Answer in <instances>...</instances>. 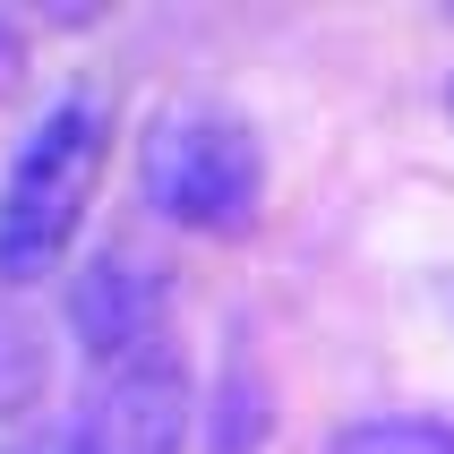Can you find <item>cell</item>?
I'll list each match as a JSON object with an SVG mask.
<instances>
[{
  "mask_svg": "<svg viewBox=\"0 0 454 454\" xmlns=\"http://www.w3.org/2000/svg\"><path fill=\"white\" fill-rule=\"evenodd\" d=\"M198 429V395H189V352L180 326L129 334L86 352V395L60 446L69 454H189Z\"/></svg>",
  "mask_w": 454,
  "mask_h": 454,
  "instance_id": "3",
  "label": "cell"
},
{
  "mask_svg": "<svg viewBox=\"0 0 454 454\" xmlns=\"http://www.w3.org/2000/svg\"><path fill=\"white\" fill-rule=\"evenodd\" d=\"M446 112H454V86H446Z\"/></svg>",
  "mask_w": 454,
  "mask_h": 454,
  "instance_id": "8",
  "label": "cell"
},
{
  "mask_svg": "<svg viewBox=\"0 0 454 454\" xmlns=\"http://www.w3.org/2000/svg\"><path fill=\"white\" fill-rule=\"evenodd\" d=\"M326 454H454V420L437 411H369L326 437Z\"/></svg>",
  "mask_w": 454,
  "mask_h": 454,
  "instance_id": "4",
  "label": "cell"
},
{
  "mask_svg": "<svg viewBox=\"0 0 454 454\" xmlns=\"http://www.w3.org/2000/svg\"><path fill=\"white\" fill-rule=\"evenodd\" d=\"M137 189L163 223L198 240H240L266 206V146L223 103H172L137 146Z\"/></svg>",
  "mask_w": 454,
  "mask_h": 454,
  "instance_id": "2",
  "label": "cell"
},
{
  "mask_svg": "<svg viewBox=\"0 0 454 454\" xmlns=\"http://www.w3.org/2000/svg\"><path fill=\"white\" fill-rule=\"evenodd\" d=\"M266 437V395H257L249 369H231L223 395H215V454H249Z\"/></svg>",
  "mask_w": 454,
  "mask_h": 454,
  "instance_id": "6",
  "label": "cell"
},
{
  "mask_svg": "<svg viewBox=\"0 0 454 454\" xmlns=\"http://www.w3.org/2000/svg\"><path fill=\"white\" fill-rule=\"evenodd\" d=\"M103 163H112V103L103 95L69 86L60 103L35 112V129L18 137L9 172H0V283L9 292L69 266L86 206L103 189Z\"/></svg>",
  "mask_w": 454,
  "mask_h": 454,
  "instance_id": "1",
  "label": "cell"
},
{
  "mask_svg": "<svg viewBox=\"0 0 454 454\" xmlns=\"http://www.w3.org/2000/svg\"><path fill=\"white\" fill-rule=\"evenodd\" d=\"M9 454H69V446H60V437H18Z\"/></svg>",
  "mask_w": 454,
  "mask_h": 454,
  "instance_id": "7",
  "label": "cell"
},
{
  "mask_svg": "<svg viewBox=\"0 0 454 454\" xmlns=\"http://www.w3.org/2000/svg\"><path fill=\"white\" fill-rule=\"evenodd\" d=\"M43 378H51L43 326H35V317H18V309H0V420H18V411H35Z\"/></svg>",
  "mask_w": 454,
  "mask_h": 454,
  "instance_id": "5",
  "label": "cell"
}]
</instances>
